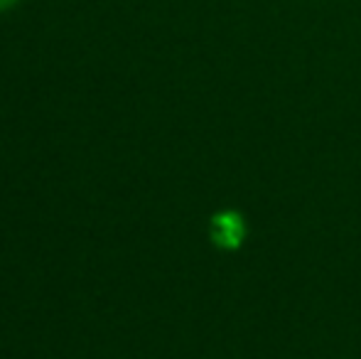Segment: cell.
Returning <instances> with one entry per match:
<instances>
[{
  "label": "cell",
  "instance_id": "obj_1",
  "mask_svg": "<svg viewBox=\"0 0 361 359\" xmlns=\"http://www.w3.org/2000/svg\"><path fill=\"white\" fill-rule=\"evenodd\" d=\"M214 236L219 244H233L238 239V224L233 221V217L224 214L214 221Z\"/></svg>",
  "mask_w": 361,
  "mask_h": 359
},
{
  "label": "cell",
  "instance_id": "obj_2",
  "mask_svg": "<svg viewBox=\"0 0 361 359\" xmlns=\"http://www.w3.org/2000/svg\"><path fill=\"white\" fill-rule=\"evenodd\" d=\"M15 0H0V8H8V5H13Z\"/></svg>",
  "mask_w": 361,
  "mask_h": 359
}]
</instances>
